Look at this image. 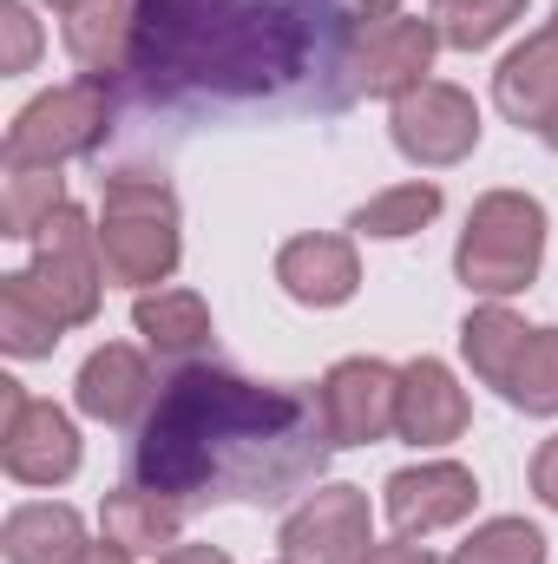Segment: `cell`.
<instances>
[{"label": "cell", "mask_w": 558, "mask_h": 564, "mask_svg": "<svg viewBox=\"0 0 558 564\" xmlns=\"http://www.w3.org/2000/svg\"><path fill=\"white\" fill-rule=\"evenodd\" d=\"M519 13H526V0H433L427 20H433L440 46H453V53H480V46H493L500 33H513Z\"/></svg>", "instance_id": "cell-22"}, {"label": "cell", "mask_w": 558, "mask_h": 564, "mask_svg": "<svg viewBox=\"0 0 558 564\" xmlns=\"http://www.w3.org/2000/svg\"><path fill=\"white\" fill-rule=\"evenodd\" d=\"M40 7H60V13H73V7H86V0H40Z\"/></svg>", "instance_id": "cell-34"}, {"label": "cell", "mask_w": 558, "mask_h": 564, "mask_svg": "<svg viewBox=\"0 0 558 564\" xmlns=\"http://www.w3.org/2000/svg\"><path fill=\"white\" fill-rule=\"evenodd\" d=\"M493 106H500L519 132H539L558 112V26L526 33V40L500 59V73H493Z\"/></svg>", "instance_id": "cell-15"}, {"label": "cell", "mask_w": 558, "mask_h": 564, "mask_svg": "<svg viewBox=\"0 0 558 564\" xmlns=\"http://www.w3.org/2000/svg\"><path fill=\"white\" fill-rule=\"evenodd\" d=\"M506 401L533 421H552L558 414V328H533L519 361H513V381H506Z\"/></svg>", "instance_id": "cell-23"}, {"label": "cell", "mask_w": 558, "mask_h": 564, "mask_svg": "<svg viewBox=\"0 0 558 564\" xmlns=\"http://www.w3.org/2000/svg\"><path fill=\"white\" fill-rule=\"evenodd\" d=\"M526 335H533V328H526L506 302H480V308L460 322V355H466V368H473L486 388H500V394H506V381H513V361H519Z\"/></svg>", "instance_id": "cell-20"}, {"label": "cell", "mask_w": 558, "mask_h": 564, "mask_svg": "<svg viewBox=\"0 0 558 564\" xmlns=\"http://www.w3.org/2000/svg\"><path fill=\"white\" fill-rule=\"evenodd\" d=\"M309 33L282 0H139L144 99H257L302 73Z\"/></svg>", "instance_id": "cell-2"}, {"label": "cell", "mask_w": 558, "mask_h": 564, "mask_svg": "<svg viewBox=\"0 0 558 564\" xmlns=\"http://www.w3.org/2000/svg\"><path fill=\"white\" fill-rule=\"evenodd\" d=\"M433 53H440V33L427 13H388L362 33H348V93H368V99H401L415 93L420 79L433 73Z\"/></svg>", "instance_id": "cell-8"}, {"label": "cell", "mask_w": 558, "mask_h": 564, "mask_svg": "<svg viewBox=\"0 0 558 564\" xmlns=\"http://www.w3.org/2000/svg\"><path fill=\"white\" fill-rule=\"evenodd\" d=\"M132 328L164 361H191V355L211 348V308H204L197 289H144L132 302Z\"/></svg>", "instance_id": "cell-18"}, {"label": "cell", "mask_w": 558, "mask_h": 564, "mask_svg": "<svg viewBox=\"0 0 558 564\" xmlns=\"http://www.w3.org/2000/svg\"><path fill=\"white\" fill-rule=\"evenodd\" d=\"M322 13H329L335 26H348V33H362V26H375V20H388V13H401V0H322Z\"/></svg>", "instance_id": "cell-28"}, {"label": "cell", "mask_w": 558, "mask_h": 564, "mask_svg": "<svg viewBox=\"0 0 558 564\" xmlns=\"http://www.w3.org/2000/svg\"><path fill=\"white\" fill-rule=\"evenodd\" d=\"M277 282L302 308H342L362 289V257H355L348 237H315L309 230V237H289L277 250Z\"/></svg>", "instance_id": "cell-14"}, {"label": "cell", "mask_w": 558, "mask_h": 564, "mask_svg": "<svg viewBox=\"0 0 558 564\" xmlns=\"http://www.w3.org/2000/svg\"><path fill=\"white\" fill-rule=\"evenodd\" d=\"M282 564H289V558H282Z\"/></svg>", "instance_id": "cell-36"}, {"label": "cell", "mask_w": 558, "mask_h": 564, "mask_svg": "<svg viewBox=\"0 0 558 564\" xmlns=\"http://www.w3.org/2000/svg\"><path fill=\"white\" fill-rule=\"evenodd\" d=\"M99 525H106V545H119V552H171L178 545V532H184V506L178 499H164V492H151V486H119V492H106V506H99Z\"/></svg>", "instance_id": "cell-19"}, {"label": "cell", "mask_w": 558, "mask_h": 564, "mask_svg": "<svg viewBox=\"0 0 558 564\" xmlns=\"http://www.w3.org/2000/svg\"><path fill=\"white\" fill-rule=\"evenodd\" d=\"M184 257L178 237V191L151 171H112L106 197H99V263L106 282L126 289H164Z\"/></svg>", "instance_id": "cell-3"}, {"label": "cell", "mask_w": 558, "mask_h": 564, "mask_svg": "<svg viewBox=\"0 0 558 564\" xmlns=\"http://www.w3.org/2000/svg\"><path fill=\"white\" fill-rule=\"evenodd\" d=\"M40 59V20L26 0H0V73H33Z\"/></svg>", "instance_id": "cell-27"}, {"label": "cell", "mask_w": 558, "mask_h": 564, "mask_svg": "<svg viewBox=\"0 0 558 564\" xmlns=\"http://www.w3.org/2000/svg\"><path fill=\"white\" fill-rule=\"evenodd\" d=\"M440 184L433 177H415V184H388V191H375L355 217H348V230L355 237H368V243H401V237H415L427 230L433 217H440Z\"/></svg>", "instance_id": "cell-21"}, {"label": "cell", "mask_w": 558, "mask_h": 564, "mask_svg": "<svg viewBox=\"0 0 558 564\" xmlns=\"http://www.w3.org/2000/svg\"><path fill=\"white\" fill-rule=\"evenodd\" d=\"M60 335H66V328H60V322H53L20 282L0 276V348H7L13 361H40V355H53Z\"/></svg>", "instance_id": "cell-26"}, {"label": "cell", "mask_w": 558, "mask_h": 564, "mask_svg": "<svg viewBox=\"0 0 558 564\" xmlns=\"http://www.w3.org/2000/svg\"><path fill=\"white\" fill-rule=\"evenodd\" d=\"M546 263V204L533 191H486L453 243V276L480 302H506L539 282Z\"/></svg>", "instance_id": "cell-4"}, {"label": "cell", "mask_w": 558, "mask_h": 564, "mask_svg": "<svg viewBox=\"0 0 558 564\" xmlns=\"http://www.w3.org/2000/svg\"><path fill=\"white\" fill-rule=\"evenodd\" d=\"M60 204H66L60 171H7V191H0V237L33 243L40 224H46Z\"/></svg>", "instance_id": "cell-25"}, {"label": "cell", "mask_w": 558, "mask_h": 564, "mask_svg": "<svg viewBox=\"0 0 558 564\" xmlns=\"http://www.w3.org/2000/svg\"><path fill=\"white\" fill-rule=\"evenodd\" d=\"M66 53L86 79H119L132 73L139 53V0H86L66 13Z\"/></svg>", "instance_id": "cell-16"}, {"label": "cell", "mask_w": 558, "mask_h": 564, "mask_svg": "<svg viewBox=\"0 0 558 564\" xmlns=\"http://www.w3.org/2000/svg\"><path fill=\"white\" fill-rule=\"evenodd\" d=\"M73 401L79 414L99 426H144L151 401H158V381H151V361H144L132 341H106L79 361L73 375Z\"/></svg>", "instance_id": "cell-12"}, {"label": "cell", "mask_w": 558, "mask_h": 564, "mask_svg": "<svg viewBox=\"0 0 558 564\" xmlns=\"http://www.w3.org/2000/svg\"><path fill=\"white\" fill-rule=\"evenodd\" d=\"M335 440L315 388L244 381L230 368L184 361L139 426V486L197 506H289L329 466Z\"/></svg>", "instance_id": "cell-1"}, {"label": "cell", "mask_w": 558, "mask_h": 564, "mask_svg": "<svg viewBox=\"0 0 558 564\" xmlns=\"http://www.w3.org/2000/svg\"><path fill=\"white\" fill-rule=\"evenodd\" d=\"M158 564H230V552H217V545H171V552H158Z\"/></svg>", "instance_id": "cell-31"}, {"label": "cell", "mask_w": 558, "mask_h": 564, "mask_svg": "<svg viewBox=\"0 0 558 564\" xmlns=\"http://www.w3.org/2000/svg\"><path fill=\"white\" fill-rule=\"evenodd\" d=\"M546 26H558V7H552V20H546Z\"/></svg>", "instance_id": "cell-35"}, {"label": "cell", "mask_w": 558, "mask_h": 564, "mask_svg": "<svg viewBox=\"0 0 558 564\" xmlns=\"http://www.w3.org/2000/svg\"><path fill=\"white\" fill-rule=\"evenodd\" d=\"M473 421V401H466V388H460V375L447 368V361H433V355H420L401 368V408H395V433L420 446V453H440V446H453L460 433Z\"/></svg>", "instance_id": "cell-13"}, {"label": "cell", "mask_w": 558, "mask_h": 564, "mask_svg": "<svg viewBox=\"0 0 558 564\" xmlns=\"http://www.w3.org/2000/svg\"><path fill=\"white\" fill-rule=\"evenodd\" d=\"M533 499L558 512V433L552 440H539V453H533Z\"/></svg>", "instance_id": "cell-29"}, {"label": "cell", "mask_w": 558, "mask_h": 564, "mask_svg": "<svg viewBox=\"0 0 558 564\" xmlns=\"http://www.w3.org/2000/svg\"><path fill=\"white\" fill-rule=\"evenodd\" d=\"M322 401V426L335 446H375L395 433V408H401V368L375 361V355H348L315 381Z\"/></svg>", "instance_id": "cell-10"}, {"label": "cell", "mask_w": 558, "mask_h": 564, "mask_svg": "<svg viewBox=\"0 0 558 564\" xmlns=\"http://www.w3.org/2000/svg\"><path fill=\"white\" fill-rule=\"evenodd\" d=\"M112 132V79H66V86H46L40 99H26L7 126V171H60L66 158H86L99 151Z\"/></svg>", "instance_id": "cell-5"}, {"label": "cell", "mask_w": 558, "mask_h": 564, "mask_svg": "<svg viewBox=\"0 0 558 564\" xmlns=\"http://www.w3.org/2000/svg\"><path fill=\"white\" fill-rule=\"evenodd\" d=\"M546 558H552V545L533 519H486L453 545L447 564H546Z\"/></svg>", "instance_id": "cell-24"}, {"label": "cell", "mask_w": 558, "mask_h": 564, "mask_svg": "<svg viewBox=\"0 0 558 564\" xmlns=\"http://www.w3.org/2000/svg\"><path fill=\"white\" fill-rule=\"evenodd\" d=\"M73 564H132V552H119V545H86Z\"/></svg>", "instance_id": "cell-32"}, {"label": "cell", "mask_w": 558, "mask_h": 564, "mask_svg": "<svg viewBox=\"0 0 558 564\" xmlns=\"http://www.w3.org/2000/svg\"><path fill=\"white\" fill-rule=\"evenodd\" d=\"M388 132H395V151L420 164V171H453L480 151V106L466 86L453 79H420L415 93H401L388 106Z\"/></svg>", "instance_id": "cell-6"}, {"label": "cell", "mask_w": 558, "mask_h": 564, "mask_svg": "<svg viewBox=\"0 0 558 564\" xmlns=\"http://www.w3.org/2000/svg\"><path fill=\"white\" fill-rule=\"evenodd\" d=\"M289 564H355L375 545V512L362 486H315L289 506L277 532Z\"/></svg>", "instance_id": "cell-9"}, {"label": "cell", "mask_w": 558, "mask_h": 564, "mask_svg": "<svg viewBox=\"0 0 558 564\" xmlns=\"http://www.w3.org/2000/svg\"><path fill=\"white\" fill-rule=\"evenodd\" d=\"M86 545H93V539H86V519H79L73 506H60V499H26V506H13L7 525H0L7 564H73Z\"/></svg>", "instance_id": "cell-17"}, {"label": "cell", "mask_w": 558, "mask_h": 564, "mask_svg": "<svg viewBox=\"0 0 558 564\" xmlns=\"http://www.w3.org/2000/svg\"><path fill=\"white\" fill-rule=\"evenodd\" d=\"M539 139H546V144H552V151H558V112H552V119H546V126H539Z\"/></svg>", "instance_id": "cell-33"}, {"label": "cell", "mask_w": 558, "mask_h": 564, "mask_svg": "<svg viewBox=\"0 0 558 564\" xmlns=\"http://www.w3.org/2000/svg\"><path fill=\"white\" fill-rule=\"evenodd\" d=\"M355 564H440L427 545H415V539H388V545H368Z\"/></svg>", "instance_id": "cell-30"}, {"label": "cell", "mask_w": 558, "mask_h": 564, "mask_svg": "<svg viewBox=\"0 0 558 564\" xmlns=\"http://www.w3.org/2000/svg\"><path fill=\"white\" fill-rule=\"evenodd\" d=\"M473 506H480V479L460 459H420V466L388 473V486H382V512H388L395 539H415V545L473 519Z\"/></svg>", "instance_id": "cell-11"}, {"label": "cell", "mask_w": 558, "mask_h": 564, "mask_svg": "<svg viewBox=\"0 0 558 564\" xmlns=\"http://www.w3.org/2000/svg\"><path fill=\"white\" fill-rule=\"evenodd\" d=\"M0 466L13 486H66L79 473L73 414L53 401H33L20 381H0Z\"/></svg>", "instance_id": "cell-7"}]
</instances>
